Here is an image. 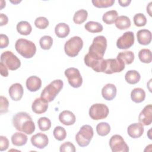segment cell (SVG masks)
<instances>
[{"label": "cell", "mask_w": 152, "mask_h": 152, "mask_svg": "<svg viewBox=\"0 0 152 152\" xmlns=\"http://www.w3.org/2000/svg\"><path fill=\"white\" fill-rule=\"evenodd\" d=\"M84 28L88 31L92 33L101 32L103 28V26L100 23L93 21H90L87 22L84 25Z\"/></svg>", "instance_id": "f546056e"}, {"label": "cell", "mask_w": 152, "mask_h": 152, "mask_svg": "<svg viewBox=\"0 0 152 152\" xmlns=\"http://www.w3.org/2000/svg\"><path fill=\"white\" fill-rule=\"evenodd\" d=\"M9 147V141L5 136H0V151H3L7 150Z\"/></svg>", "instance_id": "b9f144b4"}, {"label": "cell", "mask_w": 152, "mask_h": 152, "mask_svg": "<svg viewBox=\"0 0 152 152\" xmlns=\"http://www.w3.org/2000/svg\"><path fill=\"white\" fill-rule=\"evenodd\" d=\"M59 120L64 125L69 126L73 125L76 120L74 114L69 110H64L59 115Z\"/></svg>", "instance_id": "ffe728a7"}, {"label": "cell", "mask_w": 152, "mask_h": 152, "mask_svg": "<svg viewBox=\"0 0 152 152\" xmlns=\"http://www.w3.org/2000/svg\"><path fill=\"white\" fill-rule=\"evenodd\" d=\"M65 75L69 85L74 88H78L83 84V78L79 70L75 68H69L65 69Z\"/></svg>", "instance_id": "30bf717a"}, {"label": "cell", "mask_w": 152, "mask_h": 152, "mask_svg": "<svg viewBox=\"0 0 152 152\" xmlns=\"http://www.w3.org/2000/svg\"><path fill=\"white\" fill-rule=\"evenodd\" d=\"M9 45V39L8 36L4 34H0V48L3 49L7 48Z\"/></svg>", "instance_id": "7bdbcfd3"}, {"label": "cell", "mask_w": 152, "mask_h": 152, "mask_svg": "<svg viewBox=\"0 0 152 152\" xmlns=\"http://www.w3.org/2000/svg\"><path fill=\"white\" fill-rule=\"evenodd\" d=\"M96 131L99 135L102 137L106 136L110 131V126L107 122H100L96 126Z\"/></svg>", "instance_id": "d6a6232c"}, {"label": "cell", "mask_w": 152, "mask_h": 152, "mask_svg": "<svg viewBox=\"0 0 152 152\" xmlns=\"http://www.w3.org/2000/svg\"><path fill=\"white\" fill-rule=\"evenodd\" d=\"M117 89L113 84H107L102 89V97L106 100H113L116 95Z\"/></svg>", "instance_id": "ac0fdd59"}, {"label": "cell", "mask_w": 152, "mask_h": 152, "mask_svg": "<svg viewBox=\"0 0 152 152\" xmlns=\"http://www.w3.org/2000/svg\"><path fill=\"white\" fill-rule=\"evenodd\" d=\"M41 48L44 50H49L52 46L53 39L50 36H44L39 40Z\"/></svg>", "instance_id": "e575fe53"}, {"label": "cell", "mask_w": 152, "mask_h": 152, "mask_svg": "<svg viewBox=\"0 0 152 152\" xmlns=\"http://www.w3.org/2000/svg\"><path fill=\"white\" fill-rule=\"evenodd\" d=\"M118 17V14L116 10H110L103 15L102 20L106 24H112L115 22Z\"/></svg>", "instance_id": "f1b7e54d"}, {"label": "cell", "mask_w": 152, "mask_h": 152, "mask_svg": "<svg viewBox=\"0 0 152 152\" xmlns=\"http://www.w3.org/2000/svg\"><path fill=\"white\" fill-rule=\"evenodd\" d=\"M134 34L132 31L125 32L116 41V46L120 49H127L130 48L134 43Z\"/></svg>", "instance_id": "7c38bea8"}, {"label": "cell", "mask_w": 152, "mask_h": 152, "mask_svg": "<svg viewBox=\"0 0 152 152\" xmlns=\"http://www.w3.org/2000/svg\"><path fill=\"white\" fill-rule=\"evenodd\" d=\"M94 135L93 129L89 125H84L82 126L75 135V141L80 147L87 146Z\"/></svg>", "instance_id": "52a82bcc"}, {"label": "cell", "mask_w": 152, "mask_h": 152, "mask_svg": "<svg viewBox=\"0 0 152 152\" xmlns=\"http://www.w3.org/2000/svg\"><path fill=\"white\" fill-rule=\"evenodd\" d=\"M130 19L125 15H121L118 17L115 21V26L119 30H125L131 26Z\"/></svg>", "instance_id": "484cf974"}, {"label": "cell", "mask_w": 152, "mask_h": 152, "mask_svg": "<svg viewBox=\"0 0 152 152\" xmlns=\"http://www.w3.org/2000/svg\"><path fill=\"white\" fill-rule=\"evenodd\" d=\"M88 12L86 10L81 9L76 11L73 17V21L75 24H81L87 20Z\"/></svg>", "instance_id": "4dcf8cb0"}, {"label": "cell", "mask_w": 152, "mask_h": 152, "mask_svg": "<svg viewBox=\"0 0 152 152\" xmlns=\"http://www.w3.org/2000/svg\"><path fill=\"white\" fill-rule=\"evenodd\" d=\"M39 128L42 131H46L51 127V121L46 117H41L37 121Z\"/></svg>", "instance_id": "836d02e7"}, {"label": "cell", "mask_w": 152, "mask_h": 152, "mask_svg": "<svg viewBox=\"0 0 152 152\" xmlns=\"http://www.w3.org/2000/svg\"><path fill=\"white\" fill-rule=\"evenodd\" d=\"M141 78L140 73L135 70H129L125 75L126 81L130 84H135L139 82Z\"/></svg>", "instance_id": "d4e9b609"}, {"label": "cell", "mask_w": 152, "mask_h": 152, "mask_svg": "<svg viewBox=\"0 0 152 152\" xmlns=\"http://www.w3.org/2000/svg\"><path fill=\"white\" fill-rule=\"evenodd\" d=\"M53 134L56 140L58 141H63L66 137V132L64 128L58 126L55 128L53 131Z\"/></svg>", "instance_id": "d590c367"}, {"label": "cell", "mask_w": 152, "mask_h": 152, "mask_svg": "<svg viewBox=\"0 0 152 152\" xmlns=\"http://www.w3.org/2000/svg\"><path fill=\"white\" fill-rule=\"evenodd\" d=\"M83 46V41L79 36H74L66 41L64 45L65 53L69 57L78 55Z\"/></svg>", "instance_id": "8992f818"}, {"label": "cell", "mask_w": 152, "mask_h": 152, "mask_svg": "<svg viewBox=\"0 0 152 152\" xmlns=\"http://www.w3.org/2000/svg\"><path fill=\"white\" fill-rule=\"evenodd\" d=\"M138 42L142 45H149L151 41V33L147 29H142L137 33Z\"/></svg>", "instance_id": "44dd1931"}, {"label": "cell", "mask_w": 152, "mask_h": 152, "mask_svg": "<svg viewBox=\"0 0 152 152\" xmlns=\"http://www.w3.org/2000/svg\"><path fill=\"white\" fill-rule=\"evenodd\" d=\"M138 121L142 125H150L152 122V105L149 104L145 106L140 112Z\"/></svg>", "instance_id": "4fadbf2b"}, {"label": "cell", "mask_w": 152, "mask_h": 152, "mask_svg": "<svg viewBox=\"0 0 152 152\" xmlns=\"http://www.w3.org/2000/svg\"><path fill=\"white\" fill-rule=\"evenodd\" d=\"M1 63L8 69L14 71L21 66V61L11 51H5L1 55Z\"/></svg>", "instance_id": "ba28073f"}, {"label": "cell", "mask_w": 152, "mask_h": 152, "mask_svg": "<svg viewBox=\"0 0 152 152\" xmlns=\"http://www.w3.org/2000/svg\"><path fill=\"white\" fill-rule=\"evenodd\" d=\"M0 102H1L0 113L3 114V113H7L8 112V106H9L8 100L5 97L1 96L0 97Z\"/></svg>", "instance_id": "60d3db41"}, {"label": "cell", "mask_w": 152, "mask_h": 152, "mask_svg": "<svg viewBox=\"0 0 152 152\" xmlns=\"http://www.w3.org/2000/svg\"><path fill=\"white\" fill-rule=\"evenodd\" d=\"M14 128L26 134L30 135L35 131V125L30 115L24 112L16 113L12 118Z\"/></svg>", "instance_id": "6da1fadb"}, {"label": "cell", "mask_w": 152, "mask_h": 152, "mask_svg": "<svg viewBox=\"0 0 152 152\" xmlns=\"http://www.w3.org/2000/svg\"><path fill=\"white\" fill-rule=\"evenodd\" d=\"M109 113L108 107L103 103H95L89 109V116L93 120L106 118Z\"/></svg>", "instance_id": "9c48e42d"}, {"label": "cell", "mask_w": 152, "mask_h": 152, "mask_svg": "<svg viewBox=\"0 0 152 152\" xmlns=\"http://www.w3.org/2000/svg\"><path fill=\"white\" fill-rule=\"evenodd\" d=\"M138 58L143 63H150L152 60L151 50L148 49H142L140 50L138 53Z\"/></svg>", "instance_id": "1f68e13d"}, {"label": "cell", "mask_w": 152, "mask_h": 152, "mask_svg": "<svg viewBox=\"0 0 152 152\" xmlns=\"http://www.w3.org/2000/svg\"><path fill=\"white\" fill-rule=\"evenodd\" d=\"M8 22V17L1 13L0 14V26H2L4 25H6Z\"/></svg>", "instance_id": "f6af8a7d"}, {"label": "cell", "mask_w": 152, "mask_h": 152, "mask_svg": "<svg viewBox=\"0 0 152 152\" xmlns=\"http://www.w3.org/2000/svg\"><path fill=\"white\" fill-rule=\"evenodd\" d=\"M27 136L21 132H17L11 137V142L13 145L18 147L25 145L27 141Z\"/></svg>", "instance_id": "603a6c76"}, {"label": "cell", "mask_w": 152, "mask_h": 152, "mask_svg": "<svg viewBox=\"0 0 152 152\" xmlns=\"http://www.w3.org/2000/svg\"><path fill=\"white\" fill-rule=\"evenodd\" d=\"M134 53L132 51H125L119 53L116 58L122 60L125 64L129 65L132 63L134 60Z\"/></svg>", "instance_id": "83f0119b"}, {"label": "cell", "mask_w": 152, "mask_h": 152, "mask_svg": "<svg viewBox=\"0 0 152 152\" xmlns=\"http://www.w3.org/2000/svg\"><path fill=\"white\" fill-rule=\"evenodd\" d=\"M34 25L39 29H45L49 26V20L46 17H39L35 20Z\"/></svg>", "instance_id": "f35d334b"}, {"label": "cell", "mask_w": 152, "mask_h": 152, "mask_svg": "<svg viewBox=\"0 0 152 152\" xmlns=\"http://www.w3.org/2000/svg\"><path fill=\"white\" fill-rule=\"evenodd\" d=\"M17 30L21 35H29L31 31L32 27L30 24L26 21H21L17 24Z\"/></svg>", "instance_id": "4316f807"}, {"label": "cell", "mask_w": 152, "mask_h": 152, "mask_svg": "<svg viewBox=\"0 0 152 152\" xmlns=\"http://www.w3.org/2000/svg\"><path fill=\"white\" fill-rule=\"evenodd\" d=\"M131 97L132 100L135 103H141L145 99V93L141 88H135L131 93Z\"/></svg>", "instance_id": "cb8c5ba5"}, {"label": "cell", "mask_w": 152, "mask_h": 152, "mask_svg": "<svg viewBox=\"0 0 152 152\" xmlns=\"http://www.w3.org/2000/svg\"><path fill=\"white\" fill-rule=\"evenodd\" d=\"M118 2L121 7H128L130 4V3L131 2V0H122V1L119 0L118 1Z\"/></svg>", "instance_id": "bcb514c9"}, {"label": "cell", "mask_w": 152, "mask_h": 152, "mask_svg": "<svg viewBox=\"0 0 152 152\" xmlns=\"http://www.w3.org/2000/svg\"><path fill=\"white\" fill-rule=\"evenodd\" d=\"M92 4L97 8H107L112 7L114 3V0H93Z\"/></svg>", "instance_id": "8d00e7d4"}, {"label": "cell", "mask_w": 152, "mask_h": 152, "mask_svg": "<svg viewBox=\"0 0 152 152\" xmlns=\"http://www.w3.org/2000/svg\"><path fill=\"white\" fill-rule=\"evenodd\" d=\"M107 48V40L103 36H98L94 38L92 44L89 47L87 55L94 59H103Z\"/></svg>", "instance_id": "7a4b0ae2"}, {"label": "cell", "mask_w": 152, "mask_h": 152, "mask_svg": "<svg viewBox=\"0 0 152 152\" xmlns=\"http://www.w3.org/2000/svg\"><path fill=\"white\" fill-rule=\"evenodd\" d=\"M134 23L137 27L144 26L147 23V18L142 13L136 14L133 18Z\"/></svg>", "instance_id": "74e56055"}, {"label": "cell", "mask_w": 152, "mask_h": 152, "mask_svg": "<svg viewBox=\"0 0 152 152\" xmlns=\"http://www.w3.org/2000/svg\"><path fill=\"white\" fill-rule=\"evenodd\" d=\"M64 86V83L61 80H55L46 86L41 93V97L46 102L53 101L57 94L61 91Z\"/></svg>", "instance_id": "277c9868"}, {"label": "cell", "mask_w": 152, "mask_h": 152, "mask_svg": "<svg viewBox=\"0 0 152 152\" xmlns=\"http://www.w3.org/2000/svg\"><path fill=\"white\" fill-rule=\"evenodd\" d=\"M21 1H11V2L14 4H18L19 2H20Z\"/></svg>", "instance_id": "c3c4849f"}, {"label": "cell", "mask_w": 152, "mask_h": 152, "mask_svg": "<svg viewBox=\"0 0 152 152\" xmlns=\"http://www.w3.org/2000/svg\"><path fill=\"white\" fill-rule=\"evenodd\" d=\"M26 85L28 90L31 92H35L41 88L42 80L37 76H30L27 79Z\"/></svg>", "instance_id": "d6986e66"}, {"label": "cell", "mask_w": 152, "mask_h": 152, "mask_svg": "<svg viewBox=\"0 0 152 152\" xmlns=\"http://www.w3.org/2000/svg\"><path fill=\"white\" fill-rule=\"evenodd\" d=\"M143 125L140 123L131 124L127 128V132L129 136L132 138H140L144 132Z\"/></svg>", "instance_id": "e0dca14e"}, {"label": "cell", "mask_w": 152, "mask_h": 152, "mask_svg": "<svg viewBox=\"0 0 152 152\" xmlns=\"http://www.w3.org/2000/svg\"><path fill=\"white\" fill-rule=\"evenodd\" d=\"M0 71L2 77H7L8 75V71L7 68L2 64L0 62Z\"/></svg>", "instance_id": "ee69618b"}, {"label": "cell", "mask_w": 152, "mask_h": 152, "mask_svg": "<svg viewBox=\"0 0 152 152\" xmlns=\"http://www.w3.org/2000/svg\"><path fill=\"white\" fill-rule=\"evenodd\" d=\"M31 142L34 147L37 148L43 149L48 145L49 139L46 134L42 132H38L31 137Z\"/></svg>", "instance_id": "5bb4252c"}, {"label": "cell", "mask_w": 152, "mask_h": 152, "mask_svg": "<svg viewBox=\"0 0 152 152\" xmlns=\"http://www.w3.org/2000/svg\"><path fill=\"white\" fill-rule=\"evenodd\" d=\"M15 48L17 52L25 58H32L36 52L35 44L25 39H18L15 42Z\"/></svg>", "instance_id": "3957f363"}, {"label": "cell", "mask_w": 152, "mask_h": 152, "mask_svg": "<svg viewBox=\"0 0 152 152\" xmlns=\"http://www.w3.org/2000/svg\"><path fill=\"white\" fill-rule=\"evenodd\" d=\"M109 146L112 152H128L129 147L122 136L113 135L109 140Z\"/></svg>", "instance_id": "8fae6325"}, {"label": "cell", "mask_w": 152, "mask_h": 152, "mask_svg": "<svg viewBox=\"0 0 152 152\" xmlns=\"http://www.w3.org/2000/svg\"><path fill=\"white\" fill-rule=\"evenodd\" d=\"M151 4H152V2H150L149 4H148V5L147 7V12H148V14L150 15V16H151Z\"/></svg>", "instance_id": "7dc6e473"}, {"label": "cell", "mask_w": 152, "mask_h": 152, "mask_svg": "<svg viewBox=\"0 0 152 152\" xmlns=\"http://www.w3.org/2000/svg\"><path fill=\"white\" fill-rule=\"evenodd\" d=\"M59 150L61 152H75L76 150L74 145L72 143L67 141L61 145Z\"/></svg>", "instance_id": "ab89813d"}, {"label": "cell", "mask_w": 152, "mask_h": 152, "mask_svg": "<svg viewBox=\"0 0 152 152\" xmlns=\"http://www.w3.org/2000/svg\"><path fill=\"white\" fill-rule=\"evenodd\" d=\"M10 97L14 101H19L23 97L24 90L23 86L20 83H14L12 84L8 90Z\"/></svg>", "instance_id": "2e32d148"}, {"label": "cell", "mask_w": 152, "mask_h": 152, "mask_svg": "<svg viewBox=\"0 0 152 152\" xmlns=\"http://www.w3.org/2000/svg\"><path fill=\"white\" fill-rule=\"evenodd\" d=\"M70 31L69 26L64 23H58L55 28V33L59 38H64L66 37Z\"/></svg>", "instance_id": "7402d4cb"}, {"label": "cell", "mask_w": 152, "mask_h": 152, "mask_svg": "<svg viewBox=\"0 0 152 152\" xmlns=\"http://www.w3.org/2000/svg\"><path fill=\"white\" fill-rule=\"evenodd\" d=\"M125 69V63L119 59H103L102 64V72L112 74L121 72Z\"/></svg>", "instance_id": "5b68a950"}, {"label": "cell", "mask_w": 152, "mask_h": 152, "mask_svg": "<svg viewBox=\"0 0 152 152\" xmlns=\"http://www.w3.org/2000/svg\"><path fill=\"white\" fill-rule=\"evenodd\" d=\"M48 108V102L41 97L36 98L32 103L31 109L36 114L45 113Z\"/></svg>", "instance_id": "9a60e30c"}]
</instances>
